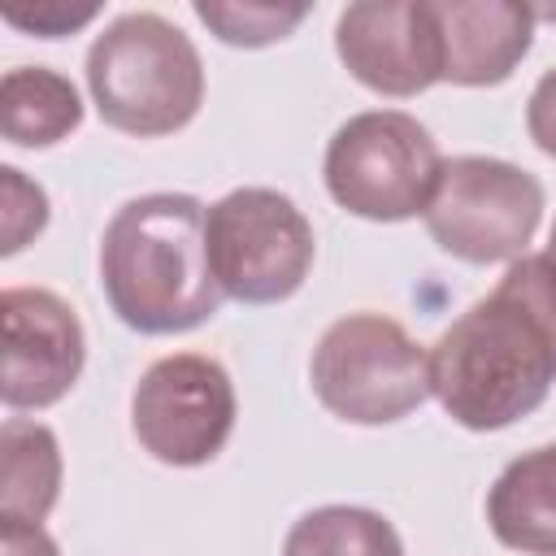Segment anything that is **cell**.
<instances>
[{"mask_svg": "<svg viewBox=\"0 0 556 556\" xmlns=\"http://www.w3.org/2000/svg\"><path fill=\"white\" fill-rule=\"evenodd\" d=\"M543 256L556 265V222H552V230H547V248H543Z\"/></svg>", "mask_w": 556, "mask_h": 556, "instance_id": "cell-21", "label": "cell"}, {"mask_svg": "<svg viewBox=\"0 0 556 556\" xmlns=\"http://www.w3.org/2000/svg\"><path fill=\"white\" fill-rule=\"evenodd\" d=\"M0 187H4V217H0L4 243H0V252L13 256V252H22L35 235H43V226H48V195H43V187L30 182L17 165H4V169H0Z\"/></svg>", "mask_w": 556, "mask_h": 556, "instance_id": "cell-17", "label": "cell"}, {"mask_svg": "<svg viewBox=\"0 0 556 556\" xmlns=\"http://www.w3.org/2000/svg\"><path fill=\"white\" fill-rule=\"evenodd\" d=\"M191 13L230 48H265L287 39L308 17V4H191Z\"/></svg>", "mask_w": 556, "mask_h": 556, "instance_id": "cell-16", "label": "cell"}, {"mask_svg": "<svg viewBox=\"0 0 556 556\" xmlns=\"http://www.w3.org/2000/svg\"><path fill=\"white\" fill-rule=\"evenodd\" d=\"M556 382V265L526 252L430 348V395L478 434L530 417Z\"/></svg>", "mask_w": 556, "mask_h": 556, "instance_id": "cell-1", "label": "cell"}, {"mask_svg": "<svg viewBox=\"0 0 556 556\" xmlns=\"http://www.w3.org/2000/svg\"><path fill=\"white\" fill-rule=\"evenodd\" d=\"M443 83L500 87L534 48V9L513 0H430Z\"/></svg>", "mask_w": 556, "mask_h": 556, "instance_id": "cell-11", "label": "cell"}, {"mask_svg": "<svg viewBox=\"0 0 556 556\" xmlns=\"http://www.w3.org/2000/svg\"><path fill=\"white\" fill-rule=\"evenodd\" d=\"M204 248L226 300L282 304L317 256V239L300 204L274 187H235L204 213Z\"/></svg>", "mask_w": 556, "mask_h": 556, "instance_id": "cell-6", "label": "cell"}, {"mask_svg": "<svg viewBox=\"0 0 556 556\" xmlns=\"http://www.w3.org/2000/svg\"><path fill=\"white\" fill-rule=\"evenodd\" d=\"M526 130H530L534 148L556 161V65L534 83V91L526 100Z\"/></svg>", "mask_w": 556, "mask_h": 556, "instance_id": "cell-19", "label": "cell"}, {"mask_svg": "<svg viewBox=\"0 0 556 556\" xmlns=\"http://www.w3.org/2000/svg\"><path fill=\"white\" fill-rule=\"evenodd\" d=\"M543 182L500 156H447L421 213L430 239L465 265H513L543 222Z\"/></svg>", "mask_w": 556, "mask_h": 556, "instance_id": "cell-7", "label": "cell"}, {"mask_svg": "<svg viewBox=\"0 0 556 556\" xmlns=\"http://www.w3.org/2000/svg\"><path fill=\"white\" fill-rule=\"evenodd\" d=\"M0 552L4 556H61L56 539L43 526H22V521H0Z\"/></svg>", "mask_w": 556, "mask_h": 556, "instance_id": "cell-20", "label": "cell"}, {"mask_svg": "<svg viewBox=\"0 0 556 556\" xmlns=\"http://www.w3.org/2000/svg\"><path fill=\"white\" fill-rule=\"evenodd\" d=\"M204 204L182 191L126 200L100 239V287L113 317L139 334H187L222 308L204 248Z\"/></svg>", "mask_w": 556, "mask_h": 556, "instance_id": "cell-2", "label": "cell"}, {"mask_svg": "<svg viewBox=\"0 0 556 556\" xmlns=\"http://www.w3.org/2000/svg\"><path fill=\"white\" fill-rule=\"evenodd\" d=\"M0 326H4L0 395L9 413H39L61 404L87 365V334L78 313L56 291L4 287Z\"/></svg>", "mask_w": 556, "mask_h": 556, "instance_id": "cell-9", "label": "cell"}, {"mask_svg": "<svg viewBox=\"0 0 556 556\" xmlns=\"http://www.w3.org/2000/svg\"><path fill=\"white\" fill-rule=\"evenodd\" d=\"M87 91L104 126L161 139L195 122L204 104V61L161 13H122L87 48Z\"/></svg>", "mask_w": 556, "mask_h": 556, "instance_id": "cell-3", "label": "cell"}, {"mask_svg": "<svg viewBox=\"0 0 556 556\" xmlns=\"http://www.w3.org/2000/svg\"><path fill=\"white\" fill-rule=\"evenodd\" d=\"M83 126L78 87L48 65H17L0 78V135L13 148H52Z\"/></svg>", "mask_w": 556, "mask_h": 556, "instance_id": "cell-14", "label": "cell"}, {"mask_svg": "<svg viewBox=\"0 0 556 556\" xmlns=\"http://www.w3.org/2000/svg\"><path fill=\"white\" fill-rule=\"evenodd\" d=\"M308 382L348 426H391L430 400V352L387 313H348L313 348Z\"/></svg>", "mask_w": 556, "mask_h": 556, "instance_id": "cell-4", "label": "cell"}, {"mask_svg": "<svg viewBox=\"0 0 556 556\" xmlns=\"http://www.w3.org/2000/svg\"><path fill=\"white\" fill-rule=\"evenodd\" d=\"M491 534L521 556H556V443L530 447L486 491Z\"/></svg>", "mask_w": 556, "mask_h": 556, "instance_id": "cell-12", "label": "cell"}, {"mask_svg": "<svg viewBox=\"0 0 556 556\" xmlns=\"http://www.w3.org/2000/svg\"><path fill=\"white\" fill-rule=\"evenodd\" d=\"M443 161L434 135L413 113L369 109L330 135L321 178L343 213L365 222H408L426 213Z\"/></svg>", "mask_w": 556, "mask_h": 556, "instance_id": "cell-5", "label": "cell"}, {"mask_svg": "<svg viewBox=\"0 0 556 556\" xmlns=\"http://www.w3.org/2000/svg\"><path fill=\"white\" fill-rule=\"evenodd\" d=\"M239 400L222 361L174 352L152 361L130 391V430L139 447L174 469L208 465L235 434Z\"/></svg>", "mask_w": 556, "mask_h": 556, "instance_id": "cell-8", "label": "cell"}, {"mask_svg": "<svg viewBox=\"0 0 556 556\" xmlns=\"http://www.w3.org/2000/svg\"><path fill=\"white\" fill-rule=\"evenodd\" d=\"M0 521L43 526L61 495V443L43 421L9 417L0 426Z\"/></svg>", "mask_w": 556, "mask_h": 556, "instance_id": "cell-13", "label": "cell"}, {"mask_svg": "<svg viewBox=\"0 0 556 556\" xmlns=\"http://www.w3.org/2000/svg\"><path fill=\"white\" fill-rule=\"evenodd\" d=\"M282 556H404V539L374 508L321 504L291 521Z\"/></svg>", "mask_w": 556, "mask_h": 556, "instance_id": "cell-15", "label": "cell"}, {"mask_svg": "<svg viewBox=\"0 0 556 556\" xmlns=\"http://www.w3.org/2000/svg\"><path fill=\"white\" fill-rule=\"evenodd\" d=\"M96 17H100V4L70 9V4H56V0L35 4V9H9V13H4V22H9V26L26 30V35H39V39L74 35V30H83V26H87V22H96Z\"/></svg>", "mask_w": 556, "mask_h": 556, "instance_id": "cell-18", "label": "cell"}, {"mask_svg": "<svg viewBox=\"0 0 556 556\" xmlns=\"http://www.w3.org/2000/svg\"><path fill=\"white\" fill-rule=\"evenodd\" d=\"M334 52L343 70L391 100H408L443 83L439 30L430 0H361L334 22Z\"/></svg>", "mask_w": 556, "mask_h": 556, "instance_id": "cell-10", "label": "cell"}]
</instances>
